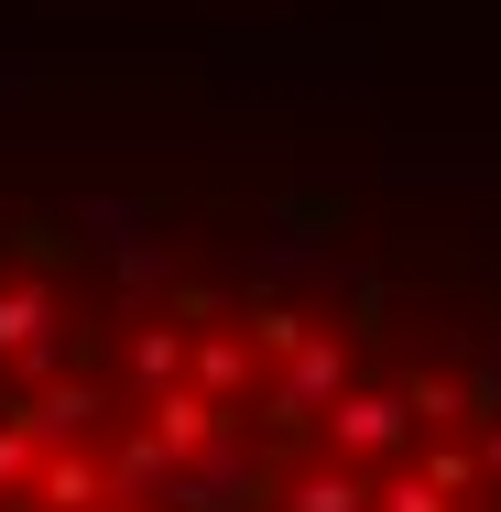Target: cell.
<instances>
[{"label": "cell", "mask_w": 501, "mask_h": 512, "mask_svg": "<svg viewBox=\"0 0 501 512\" xmlns=\"http://www.w3.org/2000/svg\"><path fill=\"white\" fill-rule=\"evenodd\" d=\"M0 512H501V262L0 197Z\"/></svg>", "instance_id": "6da1fadb"}]
</instances>
